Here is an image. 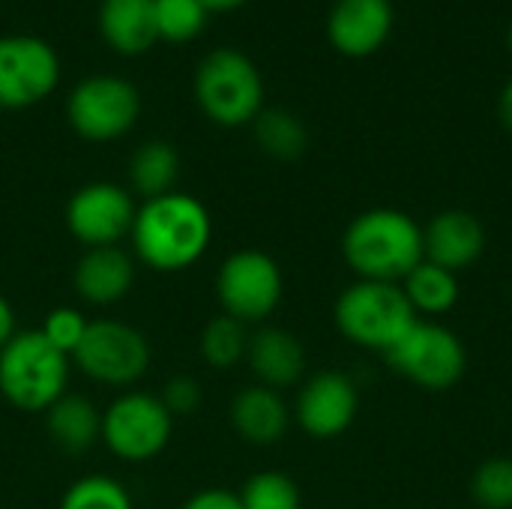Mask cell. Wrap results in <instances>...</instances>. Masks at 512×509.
<instances>
[{
	"label": "cell",
	"mask_w": 512,
	"mask_h": 509,
	"mask_svg": "<svg viewBox=\"0 0 512 509\" xmlns=\"http://www.w3.org/2000/svg\"><path fill=\"white\" fill-rule=\"evenodd\" d=\"M135 258L156 273H180L204 258L213 240L207 207L186 192H168L138 207L129 231Z\"/></svg>",
	"instance_id": "6da1fadb"
},
{
	"label": "cell",
	"mask_w": 512,
	"mask_h": 509,
	"mask_svg": "<svg viewBox=\"0 0 512 509\" xmlns=\"http://www.w3.org/2000/svg\"><path fill=\"white\" fill-rule=\"evenodd\" d=\"M342 258L357 279L402 285L405 276L426 258L423 228L414 216L396 207L366 210L345 228Z\"/></svg>",
	"instance_id": "7a4b0ae2"
},
{
	"label": "cell",
	"mask_w": 512,
	"mask_h": 509,
	"mask_svg": "<svg viewBox=\"0 0 512 509\" xmlns=\"http://www.w3.org/2000/svg\"><path fill=\"white\" fill-rule=\"evenodd\" d=\"M333 318L351 345L378 354H390L396 342L420 321L402 285L369 279H357L339 294Z\"/></svg>",
	"instance_id": "3957f363"
},
{
	"label": "cell",
	"mask_w": 512,
	"mask_h": 509,
	"mask_svg": "<svg viewBox=\"0 0 512 509\" xmlns=\"http://www.w3.org/2000/svg\"><path fill=\"white\" fill-rule=\"evenodd\" d=\"M69 387V357L57 351L39 330L15 333L0 351V393L30 414H45Z\"/></svg>",
	"instance_id": "277c9868"
},
{
	"label": "cell",
	"mask_w": 512,
	"mask_h": 509,
	"mask_svg": "<svg viewBox=\"0 0 512 509\" xmlns=\"http://www.w3.org/2000/svg\"><path fill=\"white\" fill-rule=\"evenodd\" d=\"M195 96L213 123L243 126L264 108V81L258 66L243 51L216 48L195 72Z\"/></svg>",
	"instance_id": "5b68a950"
},
{
	"label": "cell",
	"mask_w": 512,
	"mask_h": 509,
	"mask_svg": "<svg viewBox=\"0 0 512 509\" xmlns=\"http://www.w3.org/2000/svg\"><path fill=\"white\" fill-rule=\"evenodd\" d=\"M384 357L393 372L429 393L453 390L468 372V351L456 330L426 318H420Z\"/></svg>",
	"instance_id": "8992f818"
},
{
	"label": "cell",
	"mask_w": 512,
	"mask_h": 509,
	"mask_svg": "<svg viewBox=\"0 0 512 509\" xmlns=\"http://www.w3.org/2000/svg\"><path fill=\"white\" fill-rule=\"evenodd\" d=\"M285 279L276 258L261 249H240L228 255L216 276V297L225 315L249 324L267 321L282 303Z\"/></svg>",
	"instance_id": "52a82bcc"
},
{
	"label": "cell",
	"mask_w": 512,
	"mask_h": 509,
	"mask_svg": "<svg viewBox=\"0 0 512 509\" xmlns=\"http://www.w3.org/2000/svg\"><path fill=\"white\" fill-rule=\"evenodd\" d=\"M72 360L96 384L132 387L150 369V342L132 324L99 318L87 324Z\"/></svg>",
	"instance_id": "ba28073f"
},
{
	"label": "cell",
	"mask_w": 512,
	"mask_h": 509,
	"mask_svg": "<svg viewBox=\"0 0 512 509\" xmlns=\"http://www.w3.org/2000/svg\"><path fill=\"white\" fill-rule=\"evenodd\" d=\"M174 417L159 396L129 390L102 411V441L123 462H150L171 441Z\"/></svg>",
	"instance_id": "9c48e42d"
},
{
	"label": "cell",
	"mask_w": 512,
	"mask_h": 509,
	"mask_svg": "<svg viewBox=\"0 0 512 509\" xmlns=\"http://www.w3.org/2000/svg\"><path fill=\"white\" fill-rule=\"evenodd\" d=\"M141 114V96L132 81L117 75L84 78L66 102L69 126L84 141H114L126 135Z\"/></svg>",
	"instance_id": "30bf717a"
},
{
	"label": "cell",
	"mask_w": 512,
	"mask_h": 509,
	"mask_svg": "<svg viewBox=\"0 0 512 509\" xmlns=\"http://www.w3.org/2000/svg\"><path fill=\"white\" fill-rule=\"evenodd\" d=\"M60 81V60L39 36H0V108H30Z\"/></svg>",
	"instance_id": "8fae6325"
},
{
	"label": "cell",
	"mask_w": 512,
	"mask_h": 509,
	"mask_svg": "<svg viewBox=\"0 0 512 509\" xmlns=\"http://www.w3.org/2000/svg\"><path fill=\"white\" fill-rule=\"evenodd\" d=\"M135 201L117 183H87L66 204V228L84 249L117 246L135 222Z\"/></svg>",
	"instance_id": "7c38bea8"
},
{
	"label": "cell",
	"mask_w": 512,
	"mask_h": 509,
	"mask_svg": "<svg viewBox=\"0 0 512 509\" xmlns=\"http://www.w3.org/2000/svg\"><path fill=\"white\" fill-rule=\"evenodd\" d=\"M357 414L360 390L345 372L336 369L318 372L309 381H303L294 402V420L315 441H333L345 435L354 426Z\"/></svg>",
	"instance_id": "4fadbf2b"
},
{
	"label": "cell",
	"mask_w": 512,
	"mask_h": 509,
	"mask_svg": "<svg viewBox=\"0 0 512 509\" xmlns=\"http://www.w3.org/2000/svg\"><path fill=\"white\" fill-rule=\"evenodd\" d=\"M486 252V228L468 210H444L423 228V261L462 273Z\"/></svg>",
	"instance_id": "5bb4252c"
},
{
	"label": "cell",
	"mask_w": 512,
	"mask_h": 509,
	"mask_svg": "<svg viewBox=\"0 0 512 509\" xmlns=\"http://www.w3.org/2000/svg\"><path fill=\"white\" fill-rule=\"evenodd\" d=\"M393 30L390 0H336L327 15V36L333 48L348 57L378 51Z\"/></svg>",
	"instance_id": "9a60e30c"
},
{
	"label": "cell",
	"mask_w": 512,
	"mask_h": 509,
	"mask_svg": "<svg viewBox=\"0 0 512 509\" xmlns=\"http://www.w3.org/2000/svg\"><path fill=\"white\" fill-rule=\"evenodd\" d=\"M75 294L90 306H114L135 285V258L120 246L84 249L72 273Z\"/></svg>",
	"instance_id": "2e32d148"
},
{
	"label": "cell",
	"mask_w": 512,
	"mask_h": 509,
	"mask_svg": "<svg viewBox=\"0 0 512 509\" xmlns=\"http://www.w3.org/2000/svg\"><path fill=\"white\" fill-rule=\"evenodd\" d=\"M246 363L258 384L270 390H285L300 384L306 372V348L285 327H261L249 336Z\"/></svg>",
	"instance_id": "e0dca14e"
},
{
	"label": "cell",
	"mask_w": 512,
	"mask_h": 509,
	"mask_svg": "<svg viewBox=\"0 0 512 509\" xmlns=\"http://www.w3.org/2000/svg\"><path fill=\"white\" fill-rule=\"evenodd\" d=\"M234 432L255 447H270L279 444L291 426V411L282 399L279 390H270L264 384L246 387L234 396L228 408Z\"/></svg>",
	"instance_id": "ac0fdd59"
},
{
	"label": "cell",
	"mask_w": 512,
	"mask_h": 509,
	"mask_svg": "<svg viewBox=\"0 0 512 509\" xmlns=\"http://www.w3.org/2000/svg\"><path fill=\"white\" fill-rule=\"evenodd\" d=\"M45 432L60 453L81 456L102 438V411L87 396L63 393L45 411Z\"/></svg>",
	"instance_id": "d6986e66"
},
{
	"label": "cell",
	"mask_w": 512,
	"mask_h": 509,
	"mask_svg": "<svg viewBox=\"0 0 512 509\" xmlns=\"http://www.w3.org/2000/svg\"><path fill=\"white\" fill-rule=\"evenodd\" d=\"M99 30L120 54H141L159 42L153 0H102Z\"/></svg>",
	"instance_id": "ffe728a7"
},
{
	"label": "cell",
	"mask_w": 512,
	"mask_h": 509,
	"mask_svg": "<svg viewBox=\"0 0 512 509\" xmlns=\"http://www.w3.org/2000/svg\"><path fill=\"white\" fill-rule=\"evenodd\" d=\"M402 291L408 297V303L414 306V312L423 318H435V315H447L456 303H459V276L438 267V264H429V261H420L402 282Z\"/></svg>",
	"instance_id": "44dd1931"
},
{
	"label": "cell",
	"mask_w": 512,
	"mask_h": 509,
	"mask_svg": "<svg viewBox=\"0 0 512 509\" xmlns=\"http://www.w3.org/2000/svg\"><path fill=\"white\" fill-rule=\"evenodd\" d=\"M180 177V156L168 141H147L132 153L129 162V180L144 201L174 192V183Z\"/></svg>",
	"instance_id": "7402d4cb"
},
{
	"label": "cell",
	"mask_w": 512,
	"mask_h": 509,
	"mask_svg": "<svg viewBox=\"0 0 512 509\" xmlns=\"http://www.w3.org/2000/svg\"><path fill=\"white\" fill-rule=\"evenodd\" d=\"M258 147L282 162L300 159L309 147V132L300 117H294L285 108H261V114L252 120Z\"/></svg>",
	"instance_id": "603a6c76"
},
{
	"label": "cell",
	"mask_w": 512,
	"mask_h": 509,
	"mask_svg": "<svg viewBox=\"0 0 512 509\" xmlns=\"http://www.w3.org/2000/svg\"><path fill=\"white\" fill-rule=\"evenodd\" d=\"M249 330L243 321L231 318V315H216L207 321L204 333H201V357L207 366L213 369H234L237 363L246 360L249 351Z\"/></svg>",
	"instance_id": "cb8c5ba5"
},
{
	"label": "cell",
	"mask_w": 512,
	"mask_h": 509,
	"mask_svg": "<svg viewBox=\"0 0 512 509\" xmlns=\"http://www.w3.org/2000/svg\"><path fill=\"white\" fill-rule=\"evenodd\" d=\"M60 509H135V504L114 477L87 474L66 489Z\"/></svg>",
	"instance_id": "d4e9b609"
},
{
	"label": "cell",
	"mask_w": 512,
	"mask_h": 509,
	"mask_svg": "<svg viewBox=\"0 0 512 509\" xmlns=\"http://www.w3.org/2000/svg\"><path fill=\"white\" fill-rule=\"evenodd\" d=\"M243 509H300L303 498L297 483L282 471H258L240 492Z\"/></svg>",
	"instance_id": "484cf974"
},
{
	"label": "cell",
	"mask_w": 512,
	"mask_h": 509,
	"mask_svg": "<svg viewBox=\"0 0 512 509\" xmlns=\"http://www.w3.org/2000/svg\"><path fill=\"white\" fill-rule=\"evenodd\" d=\"M156 6V30L159 39L183 45L195 39L207 24V9L198 0H153Z\"/></svg>",
	"instance_id": "4316f807"
},
{
	"label": "cell",
	"mask_w": 512,
	"mask_h": 509,
	"mask_svg": "<svg viewBox=\"0 0 512 509\" xmlns=\"http://www.w3.org/2000/svg\"><path fill=\"white\" fill-rule=\"evenodd\" d=\"M471 495L483 509H512V456L486 459L471 477Z\"/></svg>",
	"instance_id": "83f0119b"
},
{
	"label": "cell",
	"mask_w": 512,
	"mask_h": 509,
	"mask_svg": "<svg viewBox=\"0 0 512 509\" xmlns=\"http://www.w3.org/2000/svg\"><path fill=\"white\" fill-rule=\"evenodd\" d=\"M87 324H90V321H87L78 309H72V306H57V309H51V312L45 315L39 333H42L57 351H63L66 357H72L75 348L81 345L84 333H87Z\"/></svg>",
	"instance_id": "f1b7e54d"
},
{
	"label": "cell",
	"mask_w": 512,
	"mask_h": 509,
	"mask_svg": "<svg viewBox=\"0 0 512 509\" xmlns=\"http://www.w3.org/2000/svg\"><path fill=\"white\" fill-rule=\"evenodd\" d=\"M162 405L168 408L171 417H189L201 408L204 402V393H201V384L189 375H177L165 384V390L159 393Z\"/></svg>",
	"instance_id": "f546056e"
},
{
	"label": "cell",
	"mask_w": 512,
	"mask_h": 509,
	"mask_svg": "<svg viewBox=\"0 0 512 509\" xmlns=\"http://www.w3.org/2000/svg\"><path fill=\"white\" fill-rule=\"evenodd\" d=\"M180 509H243V501L228 489H204L192 495Z\"/></svg>",
	"instance_id": "4dcf8cb0"
},
{
	"label": "cell",
	"mask_w": 512,
	"mask_h": 509,
	"mask_svg": "<svg viewBox=\"0 0 512 509\" xmlns=\"http://www.w3.org/2000/svg\"><path fill=\"white\" fill-rule=\"evenodd\" d=\"M15 333H18V330H15V312H12L9 300L0 294V351L12 342Z\"/></svg>",
	"instance_id": "1f68e13d"
},
{
	"label": "cell",
	"mask_w": 512,
	"mask_h": 509,
	"mask_svg": "<svg viewBox=\"0 0 512 509\" xmlns=\"http://www.w3.org/2000/svg\"><path fill=\"white\" fill-rule=\"evenodd\" d=\"M501 120H504V126L512 132V78L507 81L504 93H501Z\"/></svg>",
	"instance_id": "d6a6232c"
},
{
	"label": "cell",
	"mask_w": 512,
	"mask_h": 509,
	"mask_svg": "<svg viewBox=\"0 0 512 509\" xmlns=\"http://www.w3.org/2000/svg\"><path fill=\"white\" fill-rule=\"evenodd\" d=\"M207 12H231L237 6H243L246 0H198Z\"/></svg>",
	"instance_id": "836d02e7"
},
{
	"label": "cell",
	"mask_w": 512,
	"mask_h": 509,
	"mask_svg": "<svg viewBox=\"0 0 512 509\" xmlns=\"http://www.w3.org/2000/svg\"><path fill=\"white\" fill-rule=\"evenodd\" d=\"M507 45H510V51H512V21H510V30H507Z\"/></svg>",
	"instance_id": "e575fe53"
}]
</instances>
